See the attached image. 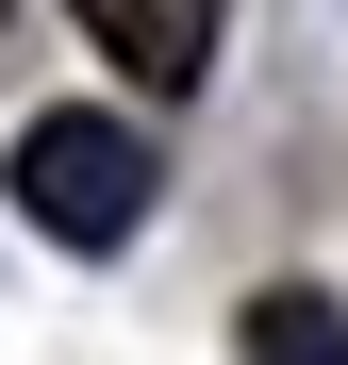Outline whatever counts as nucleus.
<instances>
[{
	"mask_svg": "<svg viewBox=\"0 0 348 365\" xmlns=\"http://www.w3.org/2000/svg\"><path fill=\"white\" fill-rule=\"evenodd\" d=\"M149 133L133 116H100V100H50L33 133H17V216L50 232V250H133L149 232Z\"/></svg>",
	"mask_w": 348,
	"mask_h": 365,
	"instance_id": "f257e3e1",
	"label": "nucleus"
},
{
	"mask_svg": "<svg viewBox=\"0 0 348 365\" xmlns=\"http://www.w3.org/2000/svg\"><path fill=\"white\" fill-rule=\"evenodd\" d=\"M67 17H83V34H100L149 100H183V83L216 67V0H67Z\"/></svg>",
	"mask_w": 348,
	"mask_h": 365,
	"instance_id": "f03ea898",
	"label": "nucleus"
},
{
	"mask_svg": "<svg viewBox=\"0 0 348 365\" xmlns=\"http://www.w3.org/2000/svg\"><path fill=\"white\" fill-rule=\"evenodd\" d=\"M232 349H249V365H348V316H332L315 282H265V299H249V332H232Z\"/></svg>",
	"mask_w": 348,
	"mask_h": 365,
	"instance_id": "7ed1b4c3",
	"label": "nucleus"
}]
</instances>
